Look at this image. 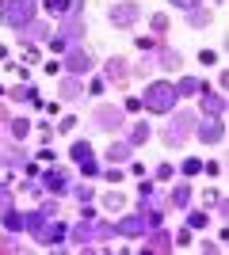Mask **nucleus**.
<instances>
[{"label": "nucleus", "instance_id": "f257e3e1", "mask_svg": "<svg viewBox=\"0 0 229 255\" xmlns=\"http://www.w3.org/2000/svg\"><path fill=\"white\" fill-rule=\"evenodd\" d=\"M168 115H172V118L161 126V141L168 145V149H184L187 137L195 133V122H199V118L191 115V111H168Z\"/></svg>", "mask_w": 229, "mask_h": 255}, {"label": "nucleus", "instance_id": "f03ea898", "mask_svg": "<svg viewBox=\"0 0 229 255\" xmlns=\"http://www.w3.org/2000/svg\"><path fill=\"white\" fill-rule=\"evenodd\" d=\"M38 15V0H0V23L11 31H23Z\"/></svg>", "mask_w": 229, "mask_h": 255}, {"label": "nucleus", "instance_id": "7ed1b4c3", "mask_svg": "<svg viewBox=\"0 0 229 255\" xmlns=\"http://www.w3.org/2000/svg\"><path fill=\"white\" fill-rule=\"evenodd\" d=\"M176 84H168V80H153L149 88H145L142 96V107L149 111V115H168V111H176Z\"/></svg>", "mask_w": 229, "mask_h": 255}, {"label": "nucleus", "instance_id": "20e7f679", "mask_svg": "<svg viewBox=\"0 0 229 255\" xmlns=\"http://www.w3.org/2000/svg\"><path fill=\"white\" fill-rule=\"evenodd\" d=\"M92 126L103 129V133H115V129L126 126V111L115 103H96V111H92Z\"/></svg>", "mask_w": 229, "mask_h": 255}, {"label": "nucleus", "instance_id": "39448f33", "mask_svg": "<svg viewBox=\"0 0 229 255\" xmlns=\"http://www.w3.org/2000/svg\"><path fill=\"white\" fill-rule=\"evenodd\" d=\"M107 19H111V27H119V31H130L134 23L142 19V4H138V0H119V4H111Z\"/></svg>", "mask_w": 229, "mask_h": 255}, {"label": "nucleus", "instance_id": "423d86ee", "mask_svg": "<svg viewBox=\"0 0 229 255\" xmlns=\"http://www.w3.org/2000/svg\"><path fill=\"white\" fill-rule=\"evenodd\" d=\"M38 183H42V191H50V194H69L73 175H69V168H61V164H50L46 171H38Z\"/></svg>", "mask_w": 229, "mask_h": 255}, {"label": "nucleus", "instance_id": "0eeeda50", "mask_svg": "<svg viewBox=\"0 0 229 255\" xmlns=\"http://www.w3.org/2000/svg\"><path fill=\"white\" fill-rule=\"evenodd\" d=\"M92 53L88 50H80V46H69L65 53H61V69H65V73H73V76H80V73H88V69H92Z\"/></svg>", "mask_w": 229, "mask_h": 255}, {"label": "nucleus", "instance_id": "6e6552de", "mask_svg": "<svg viewBox=\"0 0 229 255\" xmlns=\"http://www.w3.org/2000/svg\"><path fill=\"white\" fill-rule=\"evenodd\" d=\"M195 137L203 141V145H218L222 137H226V122H222V118H199L195 122Z\"/></svg>", "mask_w": 229, "mask_h": 255}, {"label": "nucleus", "instance_id": "1a4fd4ad", "mask_svg": "<svg viewBox=\"0 0 229 255\" xmlns=\"http://www.w3.org/2000/svg\"><path fill=\"white\" fill-rule=\"evenodd\" d=\"M50 221L54 217H46L42 210H31V213H23V233H31V240L38 248H42V240H46V229H50Z\"/></svg>", "mask_w": 229, "mask_h": 255}, {"label": "nucleus", "instance_id": "9d476101", "mask_svg": "<svg viewBox=\"0 0 229 255\" xmlns=\"http://www.w3.org/2000/svg\"><path fill=\"white\" fill-rule=\"evenodd\" d=\"M130 61L126 57H107L103 61V80H111V84H119V88H126L130 84Z\"/></svg>", "mask_w": 229, "mask_h": 255}, {"label": "nucleus", "instance_id": "9b49d317", "mask_svg": "<svg viewBox=\"0 0 229 255\" xmlns=\"http://www.w3.org/2000/svg\"><path fill=\"white\" fill-rule=\"evenodd\" d=\"M84 19H80V15H61V27H57V38H61V42H69V46H76L80 42V38H84Z\"/></svg>", "mask_w": 229, "mask_h": 255}, {"label": "nucleus", "instance_id": "f8f14e48", "mask_svg": "<svg viewBox=\"0 0 229 255\" xmlns=\"http://www.w3.org/2000/svg\"><path fill=\"white\" fill-rule=\"evenodd\" d=\"M153 65H161V69H168V73H180V69H184V53L172 50V46L161 38V42H157V57H153Z\"/></svg>", "mask_w": 229, "mask_h": 255}, {"label": "nucleus", "instance_id": "ddd939ff", "mask_svg": "<svg viewBox=\"0 0 229 255\" xmlns=\"http://www.w3.org/2000/svg\"><path fill=\"white\" fill-rule=\"evenodd\" d=\"M199 107H203V115H210V118H226V111H229V103H226V96L222 92H199Z\"/></svg>", "mask_w": 229, "mask_h": 255}, {"label": "nucleus", "instance_id": "4468645a", "mask_svg": "<svg viewBox=\"0 0 229 255\" xmlns=\"http://www.w3.org/2000/svg\"><path fill=\"white\" fill-rule=\"evenodd\" d=\"M115 233H119V236H130V240H138V236H145V233H149V225H145V217H142V213L134 210V213H126V217H122V221L115 225Z\"/></svg>", "mask_w": 229, "mask_h": 255}, {"label": "nucleus", "instance_id": "2eb2a0df", "mask_svg": "<svg viewBox=\"0 0 229 255\" xmlns=\"http://www.w3.org/2000/svg\"><path fill=\"white\" fill-rule=\"evenodd\" d=\"M57 96H61V103H80V99H84V84H80V76L65 73V76H61V84H57Z\"/></svg>", "mask_w": 229, "mask_h": 255}, {"label": "nucleus", "instance_id": "dca6fc26", "mask_svg": "<svg viewBox=\"0 0 229 255\" xmlns=\"http://www.w3.org/2000/svg\"><path fill=\"white\" fill-rule=\"evenodd\" d=\"M27 152H23V145L15 141V145H4V152H0V168H8V171H15V168H23L27 164Z\"/></svg>", "mask_w": 229, "mask_h": 255}, {"label": "nucleus", "instance_id": "f3484780", "mask_svg": "<svg viewBox=\"0 0 229 255\" xmlns=\"http://www.w3.org/2000/svg\"><path fill=\"white\" fill-rule=\"evenodd\" d=\"M50 38H54V34H50V27H46V23H27V27L19 31V42H23V46H34V42H50Z\"/></svg>", "mask_w": 229, "mask_h": 255}, {"label": "nucleus", "instance_id": "a211bd4d", "mask_svg": "<svg viewBox=\"0 0 229 255\" xmlns=\"http://www.w3.org/2000/svg\"><path fill=\"white\" fill-rule=\"evenodd\" d=\"M149 240H145V252H172V236L164 233V225L161 229H149Z\"/></svg>", "mask_w": 229, "mask_h": 255}, {"label": "nucleus", "instance_id": "6ab92c4d", "mask_svg": "<svg viewBox=\"0 0 229 255\" xmlns=\"http://www.w3.org/2000/svg\"><path fill=\"white\" fill-rule=\"evenodd\" d=\"M42 4L54 15H80V8H84V0H42Z\"/></svg>", "mask_w": 229, "mask_h": 255}, {"label": "nucleus", "instance_id": "aec40b11", "mask_svg": "<svg viewBox=\"0 0 229 255\" xmlns=\"http://www.w3.org/2000/svg\"><path fill=\"white\" fill-rule=\"evenodd\" d=\"M65 236L73 240V244H80V248L96 244V236H92V221H84V217H80V225H73V229H69Z\"/></svg>", "mask_w": 229, "mask_h": 255}, {"label": "nucleus", "instance_id": "412c9836", "mask_svg": "<svg viewBox=\"0 0 229 255\" xmlns=\"http://www.w3.org/2000/svg\"><path fill=\"white\" fill-rule=\"evenodd\" d=\"M210 23H214V11H210V8H203V4L187 11V27H195V31H203V27H210Z\"/></svg>", "mask_w": 229, "mask_h": 255}, {"label": "nucleus", "instance_id": "4be33fe9", "mask_svg": "<svg viewBox=\"0 0 229 255\" xmlns=\"http://www.w3.org/2000/svg\"><path fill=\"white\" fill-rule=\"evenodd\" d=\"M65 233H69V229H65L61 221H50V229H46V240H42V248H61V244H65Z\"/></svg>", "mask_w": 229, "mask_h": 255}, {"label": "nucleus", "instance_id": "5701e85b", "mask_svg": "<svg viewBox=\"0 0 229 255\" xmlns=\"http://www.w3.org/2000/svg\"><path fill=\"white\" fill-rule=\"evenodd\" d=\"M149 137H153L149 122H134V126H130V137H126V145H130V149H138V145H145Z\"/></svg>", "mask_w": 229, "mask_h": 255}, {"label": "nucleus", "instance_id": "b1692460", "mask_svg": "<svg viewBox=\"0 0 229 255\" xmlns=\"http://www.w3.org/2000/svg\"><path fill=\"white\" fill-rule=\"evenodd\" d=\"M199 92H203V80H195V76H184V80L176 84V96L180 99H195Z\"/></svg>", "mask_w": 229, "mask_h": 255}, {"label": "nucleus", "instance_id": "393cba45", "mask_svg": "<svg viewBox=\"0 0 229 255\" xmlns=\"http://www.w3.org/2000/svg\"><path fill=\"white\" fill-rule=\"evenodd\" d=\"M0 225H4V233H23V213L11 206V210L0 213Z\"/></svg>", "mask_w": 229, "mask_h": 255}, {"label": "nucleus", "instance_id": "a878e982", "mask_svg": "<svg viewBox=\"0 0 229 255\" xmlns=\"http://www.w3.org/2000/svg\"><path fill=\"white\" fill-rule=\"evenodd\" d=\"M8 133H11V141H23L27 133H31V118H23V115L8 118Z\"/></svg>", "mask_w": 229, "mask_h": 255}, {"label": "nucleus", "instance_id": "bb28decb", "mask_svg": "<svg viewBox=\"0 0 229 255\" xmlns=\"http://www.w3.org/2000/svg\"><path fill=\"white\" fill-rule=\"evenodd\" d=\"M168 206H176V210H187V206H191V183H180V187L168 194Z\"/></svg>", "mask_w": 229, "mask_h": 255}, {"label": "nucleus", "instance_id": "cd10ccee", "mask_svg": "<svg viewBox=\"0 0 229 255\" xmlns=\"http://www.w3.org/2000/svg\"><path fill=\"white\" fill-rule=\"evenodd\" d=\"M130 145H126V141H115V145H111L107 152H103V156H107V164H126V160H130Z\"/></svg>", "mask_w": 229, "mask_h": 255}, {"label": "nucleus", "instance_id": "c85d7f7f", "mask_svg": "<svg viewBox=\"0 0 229 255\" xmlns=\"http://www.w3.org/2000/svg\"><path fill=\"white\" fill-rule=\"evenodd\" d=\"M92 236H96V240H103V244H107V240H115V225H107V221H99V217H92Z\"/></svg>", "mask_w": 229, "mask_h": 255}, {"label": "nucleus", "instance_id": "c756f323", "mask_svg": "<svg viewBox=\"0 0 229 255\" xmlns=\"http://www.w3.org/2000/svg\"><path fill=\"white\" fill-rule=\"evenodd\" d=\"M99 206H103V210H126V194L122 191H107L103 198H99Z\"/></svg>", "mask_w": 229, "mask_h": 255}, {"label": "nucleus", "instance_id": "7c9ffc66", "mask_svg": "<svg viewBox=\"0 0 229 255\" xmlns=\"http://www.w3.org/2000/svg\"><path fill=\"white\" fill-rule=\"evenodd\" d=\"M149 27H153V38H164L172 23H168V15H164V11H157V15H149Z\"/></svg>", "mask_w": 229, "mask_h": 255}, {"label": "nucleus", "instance_id": "2f4dec72", "mask_svg": "<svg viewBox=\"0 0 229 255\" xmlns=\"http://www.w3.org/2000/svg\"><path fill=\"white\" fill-rule=\"evenodd\" d=\"M92 156V145H88V141H73V145H69V160H73V164H80V160H88Z\"/></svg>", "mask_w": 229, "mask_h": 255}, {"label": "nucleus", "instance_id": "473e14b6", "mask_svg": "<svg viewBox=\"0 0 229 255\" xmlns=\"http://www.w3.org/2000/svg\"><path fill=\"white\" fill-rule=\"evenodd\" d=\"M69 194H73L76 202H92V198H96V187H88V183H80V187H69Z\"/></svg>", "mask_w": 229, "mask_h": 255}, {"label": "nucleus", "instance_id": "72a5a7b5", "mask_svg": "<svg viewBox=\"0 0 229 255\" xmlns=\"http://www.w3.org/2000/svg\"><path fill=\"white\" fill-rule=\"evenodd\" d=\"M180 171H184L187 179H191V175H199V171H203V160H199V156H187V160H184V168H180Z\"/></svg>", "mask_w": 229, "mask_h": 255}, {"label": "nucleus", "instance_id": "f704fd0d", "mask_svg": "<svg viewBox=\"0 0 229 255\" xmlns=\"http://www.w3.org/2000/svg\"><path fill=\"white\" fill-rule=\"evenodd\" d=\"M80 175H84V179H96V175H99V164H96L92 156H88V160H80Z\"/></svg>", "mask_w": 229, "mask_h": 255}, {"label": "nucleus", "instance_id": "c9c22d12", "mask_svg": "<svg viewBox=\"0 0 229 255\" xmlns=\"http://www.w3.org/2000/svg\"><path fill=\"white\" fill-rule=\"evenodd\" d=\"M207 221H210V217H207V213H187V229H207Z\"/></svg>", "mask_w": 229, "mask_h": 255}, {"label": "nucleus", "instance_id": "e433bc0d", "mask_svg": "<svg viewBox=\"0 0 229 255\" xmlns=\"http://www.w3.org/2000/svg\"><path fill=\"white\" fill-rule=\"evenodd\" d=\"M153 175H157V183H168V179L176 175V168H172V164H157V171H153Z\"/></svg>", "mask_w": 229, "mask_h": 255}, {"label": "nucleus", "instance_id": "4c0bfd02", "mask_svg": "<svg viewBox=\"0 0 229 255\" xmlns=\"http://www.w3.org/2000/svg\"><path fill=\"white\" fill-rule=\"evenodd\" d=\"M130 73H138V76H149V73H153V57H142V61L134 65Z\"/></svg>", "mask_w": 229, "mask_h": 255}, {"label": "nucleus", "instance_id": "58836bf2", "mask_svg": "<svg viewBox=\"0 0 229 255\" xmlns=\"http://www.w3.org/2000/svg\"><path fill=\"white\" fill-rule=\"evenodd\" d=\"M103 88H107V80L99 76V80H92V84L84 88V96H103Z\"/></svg>", "mask_w": 229, "mask_h": 255}, {"label": "nucleus", "instance_id": "ea45409f", "mask_svg": "<svg viewBox=\"0 0 229 255\" xmlns=\"http://www.w3.org/2000/svg\"><path fill=\"white\" fill-rule=\"evenodd\" d=\"M11 206H15L11 191H8V187H0V213H4V210H11Z\"/></svg>", "mask_w": 229, "mask_h": 255}, {"label": "nucleus", "instance_id": "a19ab883", "mask_svg": "<svg viewBox=\"0 0 229 255\" xmlns=\"http://www.w3.org/2000/svg\"><path fill=\"white\" fill-rule=\"evenodd\" d=\"M203 198H207V202H210V206H222V198H226V194H222V191H218V187H210V191H207V194H203Z\"/></svg>", "mask_w": 229, "mask_h": 255}, {"label": "nucleus", "instance_id": "79ce46f5", "mask_svg": "<svg viewBox=\"0 0 229 255\" xmlns=\"http://www.w3.org/2000/svg\"><path fill=\"white\" fill-rule=\"evenodd\" d=\"M73 126H76V118H73V115H65L61 122H57V129H54V133H69Z\"/></svg>", "mask_w": 229, "mask_h": 255}, {"label": "nucleus", "instance_id": "37998d69", "mask_svg": "<svg viewBox=\"0 0 229 255\" xmlns=\"http://www.w3.org/2000/svg\"><path fill=\"white\" fill-rule=\"evenodd\" d=\"M172 248H191V229H184V233L172 240Z\"/></svg>", "mask_w": 229, "mask_h": 255}, {"label": "nucleus", "instance_id": "c03bdc74", "mask_svg": "<svg viewBox=\"0 0 229 255\" xmlns=\"http://www.w3.org/2000/svg\"><path fill=\"white\" fill-rule=\"evenodd\" d=\"M203 171H207L210 179H218V175H222V164H218V160H210V164H203Z\"/></svg>", "mask_w": 229, "mask_h": 255}, {"label": "nucleus", "instance_id": "a18cd8bd", "mask_svg": "<svg viewBox=\"0 0 229 255\" xmlns=\"http://www.w3.org/2000/svg\"><path fill=\"white\" fill-rule=\"evenodd\" d=\"M199 61H203V65H218V50H203V53H199Z\"/></svg>", "mask_w": 229, "mask_h": 255}, {"label": "nucleus", "instance_id": "49530a36", "mask_svg": "<svg viewBox=\"0 0 229 255\" xmlns=\"http://www.w3.org/2000/svg\"><path fill=\"white\" fill-rule=\"evenodd\" d=\"M46 46H50V50H54V53H65V50H69V42H61L57 34H54V38H50V42H46Z\"/></svg>", "mask_w": 229, "mask_h": 255}, {"label": "nucleus", "instance_id": "de8ad7c7", "mask_svg": "<svg viewBox=\"0 0 229 255\" xmlns=\"http://www.w3.org/2000/svg\"><path fill=\"white\" fill-rule=\"evenodd\" d=\"M0 252H19V244H11V233L0 236Z\"/></svg>", "mask_w": 229, "mask_h": 255}, {"label": "nucleus", "instance_id": "09e8293b", "mask_svg": "<svg viewBox=\"0 0 229 255\" xmlns=\"http://www.w3.org/2000/svg\"><path fill=\"white\" fill-rule=\"evenodd\" d=\"M176 8H184V11H191V8H199V4H203V0H172Z\"/></svg>", "mask_w": 229, "mask_h": 255}, {"label": "nucleus", "instance_id": "8fccbe9b", "mask_svg": "<svg viewBox=\"0 0 229 255\" xmlns=\"http://www.w3.org/2000/svg\"><path fill=\"white\" fill-rule=\"evenodd\" d=\"M38 210H42L46 217H57V202H42V206H38Z\"/></svg>", "mask_w": 229, "mask_h": 255}, {"label": "nucleus", "instance_id": "3c124183", "mask_svg": "<svg viewBox=\"0 0 229 255\" xmlns=\"http://www.w3.org/2000/svg\"><path fill=\"white\" fill-rule=\"evenodd\" d=\"M126 115H134V111H142V99H126V107H122Z\"/></svg>", "mask_w": 229, "mask_h": 255}, {"label": "nucleus", "instance_id": "603ef678", "mask_svg": "<svg viewBox=\"0 0 229 255\" xmlns=\"http://www.w3.org/2000/svg\"><path fill=\"white\" fill-rule=\"evenodd\" d=\"M23 171H27V179H34V175H38V164H34V160H27V164H23Z\"/></svg>", "mask_w": 229, "mask_h": 255}, {"label": "nucleus", "instance_id": "864d4df0", "mask_svg": "<svg viewBox=\"0 0 229 255\" xmlns=\"http://www.w3.org/2000/svg\"><path fill=\"white\" fill-rule=\"evenodd\" d=\"M157 42H161V38H138V50H153Z\"/></svg>", "mask_w": 229, "mask_h": 255}, {"label": "nucleus", "instance_id": "5fc2aeb1", "mask_svg": "<svg viewBox=\"0 0 229 255\" xmlns=\"http://www.w3.org/2000/svg\"><path fill=\"white\" fill-rule=\"evenodd\" d=\"M107 183H122V171L119 168H107Z\"/></svg>", "mask_w": 229, "mask_h": 255}, {"label": "nucleus", "instance_id": "6e6d98bb", "mask_svg": "<svg viewBox=\"0 0 229 255\" xmlns=\"http://www.w3.org/2000/svg\"><path fill=\"white\" fill-rule=\"evenodd\" d=\"M8 118H11V115H8V107L0 103V129H8Z\"/></svg>", "mask_w": 229, "mask_h": 255}, {"label": "nucleus", "instance_id": "4d7b16f0", "mask_svg": "<svg viewBox=\"0 0 229 255\" xmlns=\"http://www.w3.org/2000/svg\"><path fill=\"white\" fill-rule=\"evenodd\" d=\"M0 61H8V46H0Z\"/></svg>", "mask_w": 229, "mask_h": 255}, {"label": "nucleus", "instance_id": "13d9d810", "mask_svg": "<svg viewBox=\"0 0 229 255\" xmlns=\"http://www.w3.org/2000/svg\"><path fill=\"white\" fill-rule=\"evenodd\" d=\"M4 96H8V88H4V84H0V99H4Z\"/></svg>", "mask_w": 229, "mask_h": 255}]
</instances>
